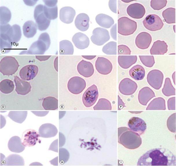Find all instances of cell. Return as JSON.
I'll list each match as a JSON object with an SVG mask.
<instances>
[{"mask_svg":"<svg viewBox=\"0 0 176 166\" xmlns=\"http://www.w3.org/2000/svg\"><path fill=\"white\" fill-rule=\"evenodd\" d=\"M175 97H173L168 100L167 106L169 110H175Z\"/></svg>","mask_w":176,"mask_h":166,"instance_id":"44","label":"cell"},{"mask_svg":"<svg viewBox=\"0 0 176 166\" xmlns=\"http://www.w3.org/2000/svg\"><path fill=\"white\" fill-rule=\"evenodd\" d=\"M110 36L106 29L98 27L94 29L91 37L92 42L98 46H101L109 40Z\"/></svg>","mask_w":176,"mask_h":166,"instance_id":"10","label":"cell"},{"mask_svg":"<svg viewBox=\"0 0 176 166\" xmlns=\"http://www.w3.org/2000/svg\"><path fill=\"white\" fill-rule=\"evenodd\" d=\"M37 28L36 24L33 21L29 20L26 21L23 26L24 36L28 38L33 37L36 34Z\"/></svg>","mask_w":176,"mask_h":166,"instance_id":"25","label":"cell"},{"mask_svg":"<svg viewBox=\"0 0 176 166\" xmlns=\"http://www.w3.org/2000/svg\"><path fill=\"white\" fill-rule=\"evenodd\" d=\"M42 106L46 110H55L58 108V100L52 96L46 97L43 100Z\"/></svg>","mask_w":176,"mask_h":166,"instance_id":"31","label":"cell"},{"mask_svg":"<svg viewBox=\"0 0 176 166\" xmlns=\"http://www.w3.org/2000/svg\"><path fill=\"white\" fill-rule=\"evenodd\" d=\"M51 56H36V58L41 61L46 60L48 59Z\"/></svg>","mask_w":176,"mask_h":166,"instance_id":"49","label":"cell"},{"mask_svg":"<svg viewBox=\"0 0 176 166\" xmlns=\"http://www.w3.org/2000/svg\"><path fill=\"white\" fill-rule=\"evenodd\" d=\"M43 13L46 17L49 20L56 19L58 16V7L57 5L54 6H44Z\"/></svg>","mask_w":176,"mask_h":166,"instance_id":"36","label":"cell"},{"mask_svg":"<svg viewBox=\"0 0 176 166\" xmlns=\"http://www.w3.org/2000/svg\"><path fill=\"white\" fill-rule=\"evenodd\" d=\"M118 33L124 36L133 34L137 27V22L128 17L123 16L119 18L118 20Z\"/></svg>","mask_w":176,"mask_h":166,"instance_id":"5","label":"cell"},{"mask_svg":"<svg viewBox=\"0 0 176 166\" xmlns=\"http://www.w3.org/2000/svg\"><path fill=\"white\" fill-rule=\"evenodd\" d=\"M84 58L87 59H91L94 58L96 56H82Z\"/></svg>","mask_w":176,"mask_h":166,"instance_id":"50","label":"cell"},{"mask_svg":"<svg viewBox=\"0 0 176 166\" xmlns=\"http://www.w3.org/2000/svg\"><path fill=\"white\" fill-rule=\"evenodd\" d=\"M102 51L107 55L116 54V42L111 41L108 43L103 46Z\"/></svg>","mask_w":176,"mask_h":166,"instance_id":"39","label":"cell"},{"mask_svg":"<svg viewBox=\"0 0 176 166\" xmlns=\"http://www.w3.org/2000/svg\"><path fill=\"white\" fill-rule=\"evenodd\" d=\"M77 69L78 73L85 77H91L94 72V68L92 63L83 59L78 64Z\"/></svg>","mask_w":176,"mask_h":166,"instance_id":"17","label":"cell"},{"mask_svg":"<svg viewBox=\"0 0 176 166\" xmlns=\"http://www.w3.org/2000/svg\"><path fill=\"white\" fill-rule=\"evenodd\" d=\"M118 141L127 148L134 149L140 146L142 140L138 133L128 128L122 127L118 128Z\"/></svg>","mask_w":176,"mask_h":166,"instance_id":"2","label":"cell"},{"mask_svg":"<svg viewBox=\"0 0 176 166\" xmlns=\"http://www.w3.org/2000/svg\"><path fill=\"white\" fill-rule=\"evenodd\" d=\"M122 1L123 2H124L125 3H129L130 2L133 1H122Z\"/></svg>","mask_w":176,"mask_h":166,"instance_id":"52","label":"cell"},{"mask_svg":"<svg viewBox=\"0 0 176 166\" xmlns=\"http://www.w3.org/2000/svg\"><path fill=\"white\" fill-rule=\"evenodd\" d=\"M19 66L18 61L14 57L5 56L0 61V71L4 75H12L16 72Z\"/></svg>","mask_w":176,"mask_h":166,"instance_id":"4","label":"cell"},{"mask_svg":"<svg viewBox=\"0 0 176 166\" xmlns=\"http://www.w3.org/2000/svg\"><path fill=\"white\" fill-rule=\"evenodd\" d=\"M130 77L137 81L143 79L145 75V70L144 68L139 64L133 66L129 71Z\"/></svg>","mask_w":176,"mask_h":166,"instance_id":"29","label":"cell"},{"mask_svg":"<svg viewBox=\"0 0 176 166\" xmlns=\"http://www.w3.org/2000/svg\"><path fill=\"white\" fill-rule=\"evenodd\" d=\"M126 12L130 17L135 19H140L145 15L146 10L142 5L136 3L129 5L127 8Z\"/></svg>","mask_w":176,"mask_h":166,"instance_id":"14","label":"cell"},{"mask_svg":"<svg viewBox=\"0 0 176 166\" xmlns=\"http://www.w3.org/2000/svg\"><path fill=\"white\" fill-rule=\"evenodd\" d=\"M166 109L165 100L161 97L154 99L146 108V110H165Z\"/></svg>","mask_w":176,"mask_h":166,"instance_id":"30","label":"cell"},{"mask_svg":"<svg viewBox=\"0 0 176 166\" xmlns=\"http://www.w3.org/2000/svg\"><path fill=\"white\" fill-rule=\"evenodd\" d=\"M72 40L75 46L78 49H83L87 48L89 44V40L85 34L78 32L75 33Z\"/></svg>","mask_w":176,"mask_h":166,"instance_id":"20","label":"cell"},{"mask_svg":"<svg viewBox=\"0 0 176 166\" xmlns=\"http://www.w3.org/2000/svg\"><path fill=\"white\" fill-rule=\"evenodd\" d=\"M144 27L151 31H156L161 29L164 23L161 18L155 14H149L142 21Z\"/></svg>","mask_w":176,"mask_h":166,"instance_id":"6","label":"cell"},{"mask_svg":"<svg viewBox=\"0 0 176 166\" xmlns=\"http://www.w3.org/2000/svg\"><path fill=\"white\" fill-rule=\"evenodd\" d=\"M95 20L99 25L105 28H110L114 23V20L112 17L104 14H100L97 15Z\"/></svg>","mask_w":176,"mask_h":166,"instance_id":"27","label":"cell"},{"mask_svg":"<svg viewBox=\"0 0 176 166\" xmlns=\"http://www.w3.org/2000/svg\"><path fill=\"white\" fill-rule=\"evenodd\" d=\"M76 14L75 10L71 7H63L60 10V19L65 23H71L73 21Z\"/></svg>","mask_w":176,"mask_h":166,"instance_id":"21","label":"cell"},{"mask_svg":"<svg viewBox=\"0 0 176 166\" xmlns=\"http://www.w3.org/2000/svg\"><path fill=\"white\" fill-rule=\"evenodd\" d=\"M175 71L174 72L172 75V79L175 85Z\"/></svg>","mask_w":176,"mask_h":166,"instance_id":"51","label":"cell"},{"mask_svg":"<svg viewBox=\"0 0 176 166\" xmlns=\"http://www.w3.org/2000/svg\"><path fill=\"white\" fill-rule=\"evenodd\" d=\"M128 126L130 129L134 132L142 135L146 128V124L142 119L137 117H133L129 120Z\"/></svg>","mask_w":176,"mask_h":166,"instance_id":"15","label":"cell"},{"mask_svg":"<svg viewBox=\"0 0 176 166\" xmlns=\"http://www.w3.org/2000/svg\"><path fill=\"white\" fill-rule=\"evenodd\" d=\"M98 95V89L95 85L93 84L89 87L82 96V101L84 105L87 107L92 106L96 101Z\"/></svg>","mask_w":176,"mask_h":166,"instance_id":"8","label":"cell"},{"mask_svg":"<svg viewBox=\"0 0 176 166\" xmlns=\"http://www.w3.org/2000/svg\"><path fill=\"white\" fill-rule=\"evenodd\" d=\"M138 85L135 82L128 78H124L120 82L119 90L122 94L129 96L133 94L136 91Z\"/></svg>","mask_w":176,"mask_h":166,"instance_id":"12","label":"cell"},{"mask_svg":"<svg viewBox=\"0 0 176 166\" xmlns=\"http://www.w3.org/2000/svg\"><path fill=\"white\" fill-rule=\"evenodd\" d=\"M0 38L8 40L11 43L18 42L20 39L21 33L20 26L17 24L11 26L9 24L1 25Z\"/></svg>","mask_w":176,"mask_h":166,"instance_id":"3","label":"cell"},{"mask_svg":"<svg viewBox=\"0 0 176 166\" xmlns=\"http://www.w3.org/2000/svg\"><path fill=\"white\" fill-rule=\"evenodd\" d=\"M131 52L129 48L126 45L121 44L118 46V54L119 55H130Z\"/></svg>","mask_w":176,"mask_h":166,"instance_id":"43","label":"cell"},{"mask_svg":"<svg viewBox=\"0 0 176 166\" xmlns=\"http://www.w3.org/2000/svg\"><path fill=\"white\" fill-rule=\"evenodd\" d=\"M86 87V82L82 78L78 76L71 78L68 81L67 87L68 90L74 94L81 93Z\"/></svg>","mask_w":176,"mask_h":166,"instance_id":"9","label":"cell"},{"mask_svg":"<svg viewBox=\"0 0 176 166\" xmlns=\"http://www.w3.org/2000/svg\"><path fill=\"white\" fill-rule=\"evenodd\" d=\"M138 166H176L175 155L164 148L152 149L147 151L138 159Z\"/></svg>","mask_w":176,"mask_h":166,"instance_id":"1","label":"cell"},{"mask_svg":"<svg viewBox=\"0 0 176 166\" xmlns=\"http://www.w3.org/2000/svg\"><path fill=\"white\" fill-rule=\"evenodd\" d=\"M118 110L122 109L125 107L124 103L122 101L119 96H118Z\"/></svg>","mask_w":176,"mask_h":166,"instance_id":"48","label":"cell"},{"mask_svg":"<svg viewBox=\"0 0 176 166\" xmlns=\"http://www.w3.org/2000/svg\"><path fill=\"white\" fill-rule=\"evenodd\" d=\"M11 14L10 10L5 6L0 8V23L5 24L8 23L11 18Z\"/></svg>","mask_w":176,"mask_h":166,"instance_id":"38","label":"cell"},{"mask_svg":"<svg viewBox=\"0 0 176 166\" xmlns=\"http://www.w3.org/2000/svg\"><path fill=\"white\" fill-rule=\"evenodd\" d=\"M162 92L163 94L166 96L175 95V89L173 85L170 78L167 77L165 79Z\"/></svg>","mask_w":176,"mask_h":166,"instance_id":"34","label":"cell"},{"mask_svg":"<svg viewBox=\"0 0 176 166\" xmlns=\"http://www.w3.org/2000/svg\"><path fill=\"white\" fill-rule=\"evenodd\" d=\"M167 126L168 130L171 132H176V113L171 114L168 118L167 121Z\"/></svg>","mask_w":176,"mask_h":166,"instance_id":"42","label":"cell"},{"mask_svg":"<svg viewBox=\"0 0 176 166\" xmlns=\"http://www.w3.org/2000/svg\"><path fill=\"white\" fill-rule=\"evenodd\" d=\"M38 29L41 31L46 30L49 27L50 20L45 16L43 12L34 17Z\"/></svg>","mask_w":176,"mask_h":166,"instance_id":"28","label":"cell"},{"mask_svg":"<svg viewBox=\"0 0 176 166\" xmlns=\"http://www.w3.org/2000/svg\"><path fill=\"white\" fill-rule=\"evenodd\" d=\"M38 68L35 65L30 64L23 67L20 70L19 74L21 79L24 81L33 79L38 74Z\"/></svg>","mask_w":176,"mask_h":166,"instance_id":"16","label":"cell"},{"mask_svg":"<svg viewBox=\"0 0 176 166\" xmlns=\"http://www.w3.org/2000/svg\"><path fill=\"white\" fill-rule=\"evenodd\" d=\"M167 1L164 0H153L150 1V6L154 10H159L164 8L167 5Z\"/></svg>","mask_w":176,"mask_h":166,"instance_id":"41","label":"cell"},{"mask_svg":"<svg viewBox=\"0 0 176 166\" xmlns=\"http://www.w3.org/2000/svg\"><path fill=\"white\" fill-rule=\"evenodd\" d=\"M137 60L136 55H119L118 62L119 66L122 68L126 69L129 68L136 63Z\"/></svg>","mask_w":176,"mask_h":166,"instance_id":"26","label":"cell"},{"mask_svg":"<svg viewBox=\"0 0 176 166\" xmlns=\"http://www.w3.org/2000/svg\"><path fill=\"white\" fill-rule=\"evenodd\" d=\"M168 46L165 41L157 40L154 42L150 50L151 55H164L168 50Z\"/></svg>","mask_w":176,"mask_h":166,"instance_id":"24","label":"cell"},{"mask_svg":"<svg viewBox=\"0 0 176 166\" xmlns=\"http://www.w3.org/2000/svg\"><path fill=\"white\" fill-rule=\"evenodd\" d=\"M45 5L50 7L54 6L56 5L57 1H44Z\"/></svg>","mask_w":176,"mask_h":166,"instance_id":"47","label":"cell"},{"mask_svg":"<svg viewBox=\"0 0 176 166\" xmlns=\"http://www.w3.org/2000/svg\"><path fill=\"white\" fill-rule=\"evenodd\" d=\"M152 40V37L149 33L146 32H142L136 37L135 42L137 47L144 50L149 47Z\"/></svg>","mask_w":176,"mask_h":166,"instance_id":"18","label":"cell"},{"mask_svg":"<svg viewBox=\"0 0 176 166\" xmlns=\"http://www.w3.org/2000/svg\"><path fill=\"white\" fill-rule=\"evenodd\" d=\"M14 88V82L9 79H5L0 83V90L2 93L8 94L12 92Z\"/></svg>","mask_w":176,"mask_h":166,"instance_id":"33","label":"cell"},{"mask_svg":"<svg viewBox=\"0 0 176 166\" xmlns=\"http://www.w3.org/2000/svg\"><path fill=\"white\" fill-rule=\"evenodd\" d=\"M94 110H111V105L110 102L105 98L99 99L96 105L93 107Z\"/></svg>","mask_w":176,"mask_h":166,"instance_id":"37","label":"cell"},{"mask_svg":"<svg viewBox=\"0 0 176 166\" xmlns=\"http://www.w3.org/2000/svg\"><path fill=\"white\" fill-rule=\"evenodd\" d=\"M175 9L173 8H169L164 10L162 12V16L165 22L168 24L175 23Z\"/></svg>","mask_w":176,"mask_h":166,"instance_id":"32","label":"cell"},{"mask_svg":"<svg viewBox=\"0 0 176 166\" xmlns=\"http://www.w3.org/2000/svg\"><path fill=\"white\" fill-rule=\"evenodd\" d=\"M164 75L160 70L154 69L150 71L147 76V80L148 84L154 89L158 90L162 86Z\"/></svg>","mask_w":176,"mask_h":166,"instance_id":"11","label":"cell"},{"mask_svg":"<svg viewBox=\"0 0 176 166\" xmlns=\"http://www.w3.org/2000/svg\"><path fill=\"white\" fill-rule=\"evenodd\" d=\"M89 18L87 14L81 13L76 18L74 23L75 26L79 30L85 31L87 30L89 27Z\"/></svg>","mask_w":176,"mask_h":166,"instance_id":"23","label":"cell"},{"mask_svg":"<svg viewBox=\"0 0 176 166\" xmlns=\"http://www.w3.org/2000/svg\"><path fill=\"white\" fill-rule=\"evenodd\" d=\"M155 96L154 92L151 89L148 87H145L139 91L138 100L140 104L146 105L148 102Z\"/></svg>","mask_w":176,"mask_h":166,"instance_id":"22","label":"cell"},{"mask_svg":"<svg viewBox=\"0 0 176 166\" xmlns=\"http://www.w3.org/2000/svg\"><path fill=\"white\" fill-rule=\"evenodd\" d=\"M14 81L15 91L18 94L25 95L31 91V86L29 82L21 79L16 76H14Z\"/></svg>","mask_w":176,"mask_h":166,"instance_id":"19","label":"cell"},{"mask_svg":"<svg viewBox=\"0 0 176 166\" xmlns=\"http://www.w3.org/2000/svg\"><path fill=\"white\" fill-rule=\"evenodd\" d=\"M95 68L97 71L102 75H107L111 72L113 66L111 62L107 59L98 57L95 62Z\"/></svg>","mask_w":176,"mask_h":166,"instance_id":"13","label":"cell"},{"mask_svg":"<svg viewBox=\"0 0 176 166\" xmlns=\"http://www.w3.org/2000/svg\"><path fill=\"white\" fill-rule=\"evenodd\" d=\"M44 6L42 4H38L36 7L34 12V17L43 12Z\"/></svg>","mask_w":176,"mask_h":166,"instance_id":"45","label":"cell"},{"mask_svg":"<svg viewBox=\"0 0 176 166\" xmlns=\"http://www.w3.org/2000/svg\"><path fill=\"white\" fill-rule=\"evenodd\" d=\"M139 57L142 64L147 67H152L155 63L153 56L139 55Z\"/></svg>","mask_w":176,"mask_h":166,"instance_id":"40","label":"cell"},{"mask_svg":"<svg viewBox=\"0 0 176 166\" xmlns=\"http://www.w3.org/2000/svg\"><path fill=\"white\" fill-rule=\"evenodd\" d=\"M40 135L36 130L28 129L24 131L21 138V143L26 147H31L34 146L40 141Z\"/></svg>","mask_w":176,"mask_h":166,"instance_id":"7","label":"cell"},{"mask_svg":"<svg viewBox=\"0 0 176 166\" xmlns=\"http://www.w3.org/2000/svg\"><path fill=\"white\" fill-rule=\"evenodd\" d=\"M60 51L62 54H73L74 49L71 42L67 40H64L60 42Z\"/></svg>","mask_w":176,"mask_h":166,"instance_id":"35","label":"cell"},{"mask_svg":"<svg viewBox=\"0 0 176 166\" xmlns=\"http://www.w3.org/2000/svg\"><path fill=\"white\" fill-rule=\"evenodd\" d=\"M116 1L110 0L109 2V6L110 10L115 13H116Z\"/></svg>","mask_w":176,"mask_h":166,"instance_id":"46","label":"cell"}]
</instances>
